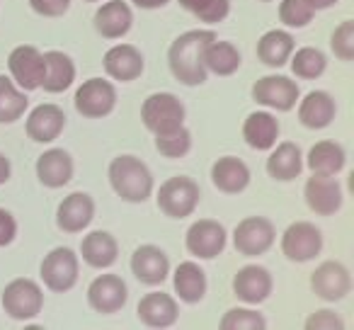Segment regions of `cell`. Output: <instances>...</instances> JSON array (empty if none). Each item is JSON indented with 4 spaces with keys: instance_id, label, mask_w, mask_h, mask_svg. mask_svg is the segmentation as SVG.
<instances>
[{
    "instance_id": "4316f807",
    "label": "cell",
    "mask_w": 354,
    "mask_h": 330,
    "mask_svg": "<svg viewBox=\"0 0 354 330\" xmlns=\"http://www.w3.org/2000/svg\"><path fill=\"white\" fill-rule=\"evenodd\" d=\"M172 286H175L177 299L183 304H199V301L207 296L209 282H207V272L199 267V262L194 260H185L175 267L172 272Z\"/></svg>"
},
{
    "instance_id": "1f68e13d",
    "label": "cell",
    "mask_w": 354,
    "mask_h": 330,
    "mask_svg": "<svg viewBox=\"0 0 354 330\" xmlns=\"http://www.w3.org/2000/svg\"><path fill=\"white\" fill-rule=\"evenodd\" d=\"M296 49V42L291 32L286 30H270L257 39V59L267 68H281L289 64L291 54Z\"/></svg>"
},
{
    "instance_id": "ffe728a7",
    "label": "cell",
    "mask_w": 354,
    "mask_h": 330,
    "mask_svg": "<svg viewBox=\"0 0 354 330\" xmlns=\"http://www.w3.org/2000/svg\"><path fill=\"white\" fill-rule=\"evenodd\" d=\"M37 180L49 190H61L73 180L75 163L66 148H49L37 158Z\"/></svg>"
},
{
    "instance_id": "7dc6e473",
    "label": "cell",
    "mask_w": 354,
    "mask_h": 330,
    "mask_svg": "<svg viewBox=\"0 0 354 330\" xmlns=\"http://www.w3.org/2000/svg\"><path fill=\"white\" fill-rule=\"evenodd\" d=\"M85 3H100V0H85Z\"/></svg>"
},
{
    "instance_id": "8992f818",
    "label": "cell",
    "mask_w": 354,
    "mask_h": 330,
    "mask_svg": "<svg viewBox=\"0 0 354 330\" xmlns=\"http://www.w3.org/2000/svg\"><path fill=\"white\" fill-rule=\"evenodd\" d=\"M185 104L172 93H153L141 104V122L151 134L170 131L185 124Z\"/></svg>"
},
{
    "instance_id": "b9f144b4",
    "label": "cell",
    "mask_w": 354,
    "mask_h": 330,
    "mask_svg": "<svg viewBox=\"0 0 354 330\" xmlns=\"http://www.w3.org/2000/svg\"><path fill=\"white\" fill-rule=\"evenodd\" d=\"M30 8L41 17H64L71 8V0H30Z\"/></svg>"
},
{
    "instance_id": "52a82bcc",
    "label": "cell",
    "mask_w": 354,
    "mask_h": 330,
    "mask_svg": "<svg viewBox=\"0 0 354 330\" xmlns=\"http://www.w3.org/2000/svg\"><path fill=\"white\" fill-rule=\"evenodd\" d=\"M250 95L260 107L274 109V112H291L301 98V88L289 75H262L252 83Z\"/></svg>"
},
{
    "instance_id": "bcb514c9",
    "label": "cell",
    "mask_w": 354,
    "mask_h": 330,
    "mask_svg": "<svg viewBox=\"0 0 354 330\" xmlns=\"http://www.w3.org/2000/svg\"><path fill=\"white\" fill-rule=\"evenodd\" d=\"M306 3H308V6L318 12V10H330V8H335L339 0H306Z\"/></svg>"
},
{
    "instance_id": "3957f363",
    "label": "cell",
    "mask_w": 354,
    "mask_h": 330,
    "mask_svg": "<svg viewBox=\"0 0 354 330\" xmlns=\"http://www.w3.org/2000/svg\"><path fill=\"white\" fill-rule=\"evenodd\" d=\"M199 202H202V190H199L197 180L189 175H175L167 178L160 185L156 194V204L167 219H187L197 212Z\"/></svg>"
},
{
    "instance_id": "8d00e7d4",
    "label": "cell",
    "mask_w": 354,
    "mask_h": 330,
    "mask_svg": "<svg viewBox=\"0 0 354 330\" xmlns=\"http://www.w3.org/2000/svg\"><path fill=\"white\" fill-rule=\"evenodd\" d=\"M177 3L204 25H218L231 15V0H177Z\"/></svg>"
},
{
    "instance_id": "ba28073f",
    "label": "cell",
    "mask_w": 354,
    "mask_h": 330,
    "mask_svg": "<svg viewBox=\"0 0 354 330\" xmlns=\"http://www.w3.org/2000/svg\"><path fill=\"white\" fill-rule=\"evenodd\" d=\"M281 255L289 262L304 265L320 255L323 250V231L310 221H294L281 233Z\"/></svg>"
},
{
    "instance_id": "d4e9b609",
    "label": "cell",
    "mask_w": 354,
    "mask_h": 330,
    "mask_svg": "<svg viewBox=\"0 0 354 330\" xmlns=\"http://www.w3.org/2000/svg\"><path fill=\"white\" fill-rule=\"evenodd\" d=\"M212 185L223 194H241L248 190L250 185V168H248V163L241 161L236 156H223L216 158L212 165Z\"/></svg>"
},
{
    "instance_id": "74e56055",
    "label": "cell",
    "mask_w": 354,
    "mask_h": 330,
    "mask_svg": "<svg viewBox=\"0 0 354 330\" xmlns=\"http://www.w3.org/2000/svg\"><path fill=\"white\" fill-rule=\"evenodd\" d=\"M315 10L306 0H281L279 3V22L289 30H304L313 22Z\"/></svg>"
},
{
    "instance_id": "8fae6325",
    "label": "cell",
    "mask_w": 354,
    "mask_h": 330,
    "mask_svg": "<svg viewBox=\"0 0 354 330\" xmlns=\"http://www.w3.org/2000/svg\"><path fill=\"white\" fill-rule=\"evenodd\" d=\"M228 243V231L216 219H197L185 233V248L197 260H216Z\"/></svg>"
},
{
    "instance_id": "44dd1931",
    "label": "cell",
    "mask_w": 354,
    "mask_h": 330,
    "mask_svg": "<svg viewBox=\"0 0 354 330\" xmlns=\"http://www.w3.org/2000/svg\"><path fill=\"white\" fill-rule=\"evenodd\" d=\"M138 320L146 328H170L180 318V304L172 294L165 291H151L143 294L136 306Z\"/></svg>"
},
{
    "instance_id": "d6986e66",
    "label": "cell",
    "mask_w": 354,
    "mask_h": 330,
    "mask_svg": "<svg viewBox=\"0 0 354 330\" xmlns=\"http://www.w3.org/2000/svg\"><path fill=\"white\" fill-rule=\"evenodd\" d=\"M25 129L35 143H54L66 129V112L54 102H41L30 112Z\"/></svg>"
},
{
    "instance_id": "7402d4cb",
    "label": "cell",
    "mask_w": 354,
    "mask_h": 330,
    "mask_svg": "<svg viewBox=\"0 0 354 330\" xmlns=\"http://www.w3.org/2000/svg\"><path fill=\"white\" fill-rule=\"evenodd\" d=\"M104 73L117 83H131V80L141 78L146 61L143 54L133 44H114L112 49H107L102 59Z\"/></svg>"
},
{
    "instance_id": "f546056e",
    "label": "cell",
    "mask_w": 354,
    "mask_h": 330,
    "mask_svg": "<svg viewBox=\"0 0 354 330\" xmlns=\"http://www.w3.org/2000/svg\"><path fill=\"white\" fill-rule=\"evenodd\" d=\"M75 83V64L68 54L51 49L44 54V78L39 88L49 95H59Z\"/></svg>"
},
{
    "instance_id": "d6a6232c",
    "label": "cell",
    "mask_w": 354,
    "mask_h": 330,
    "mask_svg": "<svg viewBox=\"0 0 354 330\" xmlns=\"http://www.w3.org/2000/svg\"><path fill=\"white\" fill-rule=\"evenodd\" d=\"M241 64H243V56L233 42H221L216 37V39L209 42L207 49H204V66H207V71L214 75L226 78V75L238 73Z\"/></svg>"
},
{
    "instance_id": "e575fe53",
    "label": "cell",
    "mask_w": 354,
    "mask_h": 330,
    "mask_svg": "<svg viewBox=\"0 0 354 330\" xmlns=\"http://www.w3.org/2000/svg\"><path fill=\"white\" fill-rule=\"evenodd\" d=\"M289 66L296 78L315 80L328 68V56L320 49H315V46H301V49H294V54H291V59H289Z\"/></svg>"
},
{
    "instance_id": "836d02e7",
    "label": "cell",
    "mask_w": 354,
    "mask_h": 330,
    "mask_svg": "<svg viewBox=\"0 0 354 330\" xmlns=\"http://www.w3.org/2000/svg\"><path fill=\"white\" fill-rule=\"evenodd\" d=\"M30 100L25 90H20L12 83L10 75H0V124H15L25 117Z\"/></svg>"
},
{
    "instance_id": "cb8c5ba5",
    "label": "cell",
    "mask_w": 354,
    "mask_h": 330,
    "mask_svg": "<svg viewBox=\"0 0 354 330\" xmlns=\"http://www.w3.org/2000/svg\"><path fill=\"white\" fill-rule=\"evenodd\" d=\"M296 104H299V122L306 129H313V131L328 129L335 122V114H337L335 98L325 90H310L304 98H299Z\"/></svg>"
},
{
    "instance_id": "ee69618b",
    "label": "cell",
    "mask_w": 354,
    "mask_h": 330,
    "mask_svg": "<svg viewBox=\"0 0 354 330\" xmlns=\"http://www.w3.org/2000/svg\"><path fill=\"white\" fill-rule=\"evenodd\" d=\"M133 6L141 8V10H160V8H165L170 0H131Z\"/></svg>"
},
{
    "instance_id": "e0dca14e",
    "label": "cell",
    "mask_w": 354,
    "mask_h": 330,
    "mask_svg": "<svg viewBox=\"0 0 354 330\" xmlns=\"http://www.w3.org/2000/svg\"><path fill=\"white\" fill-rule=\"evenodd\" d=\"M129 265H131V275L146 286H160L170 277V257L153 243L138 246Z\"/></svg>"
},
{
    "instance_id": "f6af8a7d",
    "label": "cell",
    "mask_w": 354,
    "mask_h": 330,
    "mask_svg": "<svg viewBox=\"0 0 354 330\" xmlns=\"http://www.w3.org/2000/svg\"><path fill=\"white\" fill-rule=\"evenodd\" d=\"M12 175V165H10V158L6 153H0V185H6Z\"/></svg>"
},
{
    "instance_id": "6da1fadb",
    "label": "cell",
    "mask_w": 354,
    "mask_h": 330,
    "mask_svg": "<svg viewBox=\"0 0 354 330\" xmlns=\"http://www.w3.org/2000/svg\"><path fill=\"white\" fill-rule=\"evenodd\" d=\"M216 39L214 30H189L180 35L167 49V66L177 83L197 88L209 78V71L204 66V49L209 42Z\"/></svg>"
},
{
    "instance_id": "f1b7e54d",
    "label": "cell",
    "mask_w": 354,
    "mask_h": 330,
    "mask_svg": "<svg viewBox=\"0 0 354 330\" xmlns=\"http://www.w3.org/2000/svg\"><path fill=\"white\" fill-rule=\"evenodd\" d=\"M279 138V119L267 109L250 112L243 122V141L252 151H270Z\"/></svg>"
},
{
    "instance_id": "5b68a950",
    "label": "cell",
    "mask_w": 354,
    "mask_h": 330,
    "mask_svg": "<svg viewBox=\"0 0 354 330\" xmlns=\"http://www.w3.org/2000/svg\"><path fill=\"white\" fill-rule=\"evenodd\" d=\"M39 277L44 286L54 294H66L78 284L80 277V260L71 248H54L49 255H44L39 265Z\"/></svg>"
},
{
    "instance_id": "9c48e42d",
    "label": "cell",
    "mask_w": 354,
    "mask_h": 330,
    "mask_svg": "<svg viewBox=\"0 0 354 330\" xmlns=\"http://www.w3.org/2000/svg\"><path fill=\"white\" fill-rule=\"evenodd\" d=\"M277 241V228L267 217H245L233 228V248L243 257H260Z\"/></svg>"
},
{
    "instance_id": "4fadbf2b",
    "label": "cell",
    "mask_w": 354,
    "mask_h": 330,
    "mask_svg": "<svg viewBox=\"0 0 354 330\" xmlns=\"http://www.w3.org/2000/svg\"><path fill=\"white\" fill-rule=\"evenodd\" d=\"M8 68L10 78L25 93L39 90L41 78H44V54L32 44H20L8 56Z\"/></svg>"
},
{
    "instance_id": "603a6c76",
    "label": "cell",
    "mask_w": 354,
    "mask_h": 330,
    "mask_svg": "<svg viewBox=\"0 0 354 330\" xmlns=\"http://www.w3.org/2000/svg\"><path fill=\"white\" fill-rule=\"evenodd\" d=\"M93 25L95 32L102 39H122V37H127L131 32L133 12L129 8V3H124V0H109V3L97 8Z\"/></svg>"
},
{
    "instance_id": "484cf974",
    "label": "cell",
    "mask_w": 354,
    "mask_h": 330,
    "mask_svg": "<svg viewBox=\"0 0 354 330\" xmlns=\"http://www.w3.org/2000/svg\"><path fill=\"white\" fill-rule=\"evenodd\" d=\"M301 173H304V153H301L299 143L281 141L270 148L267 175L272 180H277V183H294Z\"/></svg>"
},
{
    "instance_id": "7a4b0ae2",
    "label": "cell",
    "mask_w": 354,
    "mask_h": 330,
    "mask_svg": "<svg viewBox=\"0 0 354 330\" xmlns=\"http://www.w3.org/2000/svg\"><path fill=\"white\" fill-rule=\"evenodd\" d=\"M107 178L112 185L114 194L129 204H143L153 194V173L141 158L124 153V156L112 158L107 168Z\"/></svg>"
},
{
    "instance_id": "ab89813d",
    "label": "cell",
    "mask_w": 354,
    "mask_h": 330,
    "mask_svg": "<svg viewBox=\"0 0 354 330\" xmlns=\"http://www.w3.org/2000/svg\"><path fill=\"white\" fill-rule=\"evenodd\" d=\"M330 49L337 61H354V20H342L330 35Z\"/></svg>"
},
{
    "instance_id": "277c9868",
    "label": "cell",
    "mask_w": 354,
    "mask_h": 330,
    "mask_svg": "<svg viewBox=\"0 0 354 330\" xmlns=\"http://www.w3.org/2000/svg\"><path fill=\"white\" fill-rule=\"evenodd\" d=\"M3 309L12 320H32L41 313L44 309V289L39 282L30 279V277H17V279L8 282L3 289Z\"/></svg>"
},
{
    "instance_id": "9a60e30c",
    "label": "cell",
    "mask_w": 354,
    "mask_h": 330,
    "mask_svg": "<svg viewBox=\"0 0 354 330\" xmlns=\"http://www.w3.org/2000/svg\"><path fill=\"white\" fill-rule=\"evenodd\" d=\"M310 289L323 301H342L352 291V275L339 260H325L310 275Z\"/></svg>"
},
{
    "instance_id": "2e32d148",
    "label": "cell",
    "mask_w": 354,
    "mask_h": 330,
    "mask_svg": "<svg viewBox=\"0 0 354 330\" xmlns=\"http://www.w3.org/2000/svg\"><path fill=\"white\" fill-rule=\"evenodd\" d=\"M233 296L248 306L265 304L274 291L272 272L262 265H243L233 275Z\"/></svg>"
},
{
    "instance_id": "ac0fdd59",
    "label": "cell",
    "mask_w": 354,
    "mask_h": 330,
    "mask_svg": "<svg viewBox=\"0 0 354 330\" xmlns=\"http://www.w3.org/2000/svg\"><path fill=\"white\" fill-rule=\"evenodd\" d=\"M95 219V199L88 192H71L56 209V226L64 233H83Z\"/></svg>"
},
{
    "instance_id": "4dcf8cb0",
    "label": "cell",
    "mask_w": 354,
    "mask_h": 330,
    "mask_svg": "<svg viewBox=\"0 0 354 330\" xmlns=\"http://www.w3.org/2000/svg\"><path fill=\"white\" fill-rule=\"evenodd\" d=\"M344 163H347V153H344L342 143L330 141V138L313 143L308 156H304V168H308L315 175H335L337 178L344 170Z\"/></svg>"
},
{
    "instance_id": "5bb4252c",
    "label": "cell",
    "mask_w": 354,
    "mask_h": 330,
    "mask_svg": "<svg viewBox=\"0 0 354 330\" xmlns=\"http://www.w3.org/2000/svg\"><path fill=\"white\" fill-rule=\"evenodd\" d=\"M127 301H129V286L119 275L107 272V275H100L90 282L88 304L95 313L114 315L127 306Z\"/></svg>"
},
{
    "instance_id": "7bdbcfd3",
    "label": "cell",
    "mask_w": 354,
    "mask_h": 330,
    "mask_svg": "<svg viewBox=\"0 0 354 330\" xmlns=\"http://www.w3.org/2000/svg\"><path fill=\"white\" fill-rule=\"evenodd\" d=\"M17 238V219L8 209L0 207V248L10 246Z\"/></svg>"
},
{
    "instance_id": "60d3db41",
    "label": "cell",
    "mask_w": 354,
    "mask_h": 330,
    "mask_svg": "<svg viewBox=\"0 0 354 330\" xmlns=\"http://www.w3.org/2000/svg\"><path fill=\"white\" fill-rule=\"evenodd\" d=\"M304 328L306 330H335V328L339 330V328H344V320L339 318L335 311L320 309V311H315V313H310L308 318H306Z\"/></svg>"
},
{
    "instance_id": "83f0119b",
    "label": "cell",
    "mask_w": 354,
    "mask_h": 330,
    "mask_svg": "<svg viewBox=\"0 0 354 330\" xmlns=\"http://www.w3.org/2000/svg\"><path fill=\"white\" fill-rule=\"evenodd\" d=\"M80 255L93 270H109L119 260V243L109 231H90L80 241Z\"/></svg>"
},
{
    "instance_id": "f35d334b",
    "label": "cell",
    "mask_w": 354,
    "mask_h": 330,
    "mask_svg": "<svg viewBox=\"0 0 354 330\" xmlns=\"http://www.w3.org/2000/svg\"><path fill=\"white\" fill-rule=\"evenodd\" d=\"M223 330H262L267 328V320L260 311L255 309H243V306H236V309H228L221 318Z\"/></svg>"
},
{
    "instance_id": "d590c367",
    "label": "cell",
    "mask_w": 354,
    "mask_h": 330,
    "mask_svg": "<svg viewBox=\"0 0 354 330\" xmlns=\"http://www.w3.org/2000/svg\"><path fill=\"white\" fill-rule=\"evenodd\" d=\"M156 136V151L160 153L162 158H170V161H177V158H185L189 151H192V131L187 127H175L170 131L162 134H153Z\"/></svg>"
},
{
    "instance_id": "c3c4849f",
    "label": "cell",
    "mask_w": 354,
    "mask_h": 330,
    "mask_svg": "<svg viewBox=\"0 0 354 330\" xmlns=\"http://www.w3.org/2000/svg\"><path fill=\"white\" fill-rule=\"evenodd\" d=\"M260 3H272V0H260Z\"/></svg>"
},
{
    "instance_id": "7c38bea8",
    "label": "cell",
    "mask_w": 354,
    "mask_h": 330,
    "mask_svg": "<svg viewBox=\"0 0 354 330\" xmlns=\"http://www.w3.org/2000/svg\"><path fill=\"white\" fill-rule=\"evenodd\" d=\"M304 199H306V207L315 217H335L342 209L344 202L342 185L337 183L335 175L310 173V178L304 185Z\"/></svg>"
},
{
    "instance_id": "30bf717a",
    "label": "cell",
    "mask_w": 354,
    "mask_h": 330,
    "mask_svg": "<svg viewBox=\"0 0 354 330\" xmlns=\"http://www.w3.org/2000/svg\"><path fill=\"white\" fill-rule=\"evenodd\" d=\"M75 112L85 119H102L109 117L117 107V88L112 80L104 78H88L83 80L73 95Z\"/></svg>"
}]
</instances>
